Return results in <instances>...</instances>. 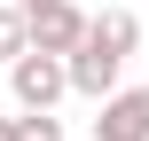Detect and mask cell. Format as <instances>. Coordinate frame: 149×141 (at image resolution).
I'll list each match as a JSON object with an SVG mask.
<instances>
[{
	"instance_id": "277c9868",
	"label": "cell",
	"mask_w": 149,
	"mask_h": 141,
	"mask_svg": "<svg viewBox=\"0 0 149 141\" xmlns=\"http://www.w3.org/2000/svg\"><path fill=\"white\" fill-rule=\"evenodd\" d=\"M79 47H94V55L126 63V55L141 47V24H134V8H102V16H86V39H79Z\"/></svg>"
},
{
	"instance_id": "5b68a950",
	"label": "cell",
	"mask_w": 149,
	"mask_h": 141,
	"mask_svg": "<svg viewBox=\"0 0 149 141\" xmlns=\"http://www.w3.org/2000/svg\"><path fill=\"white\" fill-rule=\"evenodd\" d=\"M63 63H71V94H94V102H110V94H118V63H110V55L79 47V55H63Z\"/></svg>"
},
{
	"instance_id": "6da1fadb",
	"label": "cell",
	"mask_w": 149,
	"mask_h": 141,
	"mask_svg": "<svg viewBox=\"0 0 149 141\" xmlns=\"http://www.w3.org/2000/svg\"><path fill=\"white\" fill-rule=\"evenodd\" d=\"M8 94H16V110H55L63 94H71V63L63 55H16L8 63Z\"/></svg>"
},
{
	"instance_id": "ba28073f",
	"label": "cell",
	"mask_w": 149,
	"mask_h": 141,
	"mask_svg": "<svg viewBox=\"0 0 149 141\" xmlns=\"http://www.w3.org/2000/svg\"><path fill=\"white\" fill-rule=\"evenodd\" d=\"M8 8H24V16H31V8H47V0H8Z\"/></svg>"
},
{
	"instance_id": "52a82bcc",
	"label": "cell",
	"mask_w": 149,
	"mask_h": 141,
	"mask_svg": "<svg viewBox=\"0 0 149 141\" xmlns=\"http://www.w3.org/2000/svg\"><path fill=\"white\" fill-rule=\"evenodd\" d=\"M16 141H63L55 110H24V118H16Z\"/></svg>"
},
{
	"instance_id": "3957f363",
	"label": "cell",
	"mask_w": 149,
	"mask_h": 141,
	"mask_svg": "<svg viewBox=\"0 0 149 141\" xmlns=\"http://www.w3.org/2000/svg\"><path fill=\"white\" fill-rule=\"evenodd\" d=\"M94 141H149V86L110 94V102H102V118H94Z\"/></svg>"
},
{
	"instance_id": "8992f818",
	"label": "cell",
	"mask_w": 149,
	"mask_h": 141,
	"mask_svg": "<svg viewBox=\"0 0 149 141\" xmlns=\"http://www.w3.org/2000/svg\"><path fill=\"white\" fill-rule=\"evenodd\" d=\"M16 55H31V24H24V8L0 0V63H16Z\"/></svg>"
},
{
	"instance_id": "9c48e42d",
	"label": "cell",
	"mask_w": 149,
	"mask_h": 141,
	"mask_svg": "<svg viewBox=\"0 0 149 141\" xmlns=\"http://www.w3.org/2000/svg\"><path fill=\"white\" fill-rule=\"evenodd\" d=\"M0 141H16V118H0Z\"/></svg>"
},
{
	"instance_id": "7a4b0ae2",
	"label": "cell",
	"mask_w": 149,
	"mask_h": 141,
	"mask_svg": "<svg viewBox=\"0 0 149 141\" xmlns=\"http://www.w3.org/2000/svg\"><path fill=\"white\" fill-rule=\"evenodd\" d=\"M24 24H31V47H39V55H79V39H86V16H79L71 0H47V8H31Z\"/></svg>"
}]
</instances>
